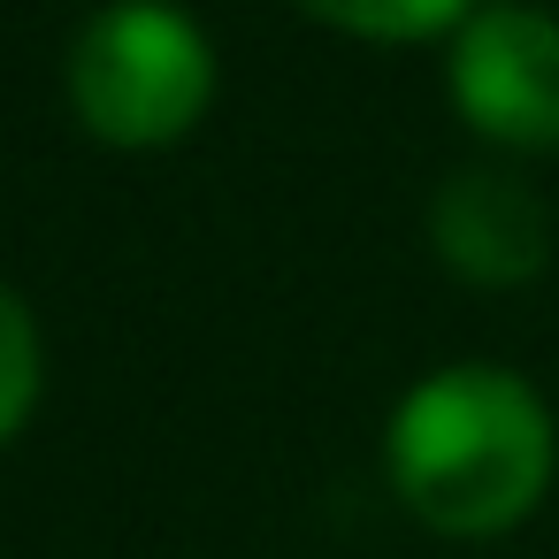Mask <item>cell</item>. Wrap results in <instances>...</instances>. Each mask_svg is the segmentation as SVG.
<instances>
[{"mask_svg": "<svg viewBox=\"0 0 559 559\" xmlns=\"http://www.w3.org/2000/svg\"><path fill=\"white\" fill-rule=\"evenodd\" d=\"M391 490L437 536H506L536 513L551 483V414L513 368H437L421 376L383 437Z\"/></svg>", "mask_w": 559, "mask_h": 559, "instance_id": "6da1fadb", "label": "cell"}, {"mask_svg": "<svg viewBox=\"0 0 559 559\" xmlns=\"http://www.w3.org/2000/svg\"><path fill=\"white\" fill-rule=\"evenodd\" d=\"M70 100L108 146H169L215 100V47L169 0H108L70 47Z\"/></svg>", "mask_w": 559, "mask_h": 559, "instance_id": "7a4b0ae2", "label": "cell"}, {"mask_svg": "<svg viewBox=\"0 0 559 559\" xmlns=\"http://www.w3.org/2000/svg\"><path fill=\"white\" fill-rule=\"evenodd\" d=\"M452 100L498 146H559V24L544 9H483L452 39Z\"/></svg>", "mask_w": 559, "mask_h": 559, "instance_id": "3957f363", "label": "cell"}, {"mask_svg": "<svg viewBox=\"0 0 559 559\" xmlns=\"http://www.w3.org/2000/svg\"><path fill=\"white\" fill-rule=\"evenodd\" d=\"M429 238H437V253L467 284H490V292L528 284L544 269V253H551L544 200L521 177H506V169H460V177H444V192L429 207Z\"/></svg>", "mask_w": 559, "mask_h": 559, "instance_id": "277c9868", "label": "cell"}, {"mask_svg": "<svg viewBox=\"0 0 559 559\" xmlns=\"http://www.w3.org/2000/svg\"><path fill=\"white\" fill-rule=\"evenodd\" d=\"M299 9H314L322 24H337L353 39H437L475 0H299Z\"/></svg>", "mask_w": 559, "mask_h": 559, "instance_id": "5b68a950", "label": "cell"}, {"mask_svg": "<svg viewBox=\"0 0 559 559\" xmlns=\"http://www.w3.org/2000/svg\"><path fill=\"white\" fill-rule=\"evenodd\" d=\"M39 376H47V353H39V322L32 307L0 284V444H9L32 406H39Z\"/></svg>", "mask_w": 559, "mask_h": 559, "instance_id": "8992f818", "label": "cell"}]
</instances>
